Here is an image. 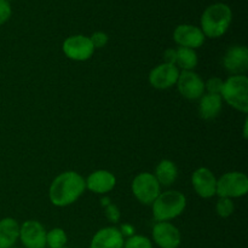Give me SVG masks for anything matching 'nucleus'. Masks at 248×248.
Listing matches in <instances>:
<instances>
[{
    "mask_svg": "<svg viewBox=\"0 0 248 248\" xmlns=\"http://www.w3.org/2000/svg\"><path fill=\"white\" fill-rule=\"evenodd\" d=\"M176 58H177V50L176 48H167L164 52V63H169V64L176 65Z\"/></svg>",
    "mask_w": 248,
    "mask_h": 248,
    "instance_id": "obj_28",
    "label": "nucleus"
},
{
    "mask_svg": "<svg viewBox=\"0 0 248 248\" xmlns=\"http://www.w3.org/2000/svg\"><path fill=\"white\" fill-rule=\"evenodd\" d=\"M191 184L200 198L210 199L216 195L217 190V178L215 177L213 172L206 167H200L195 170L191 176Z\"/></svg>",
    "mask_w": 248,
    "mask_h": 248,
    "instance_id": "obj_14",
    "label": "nucleus"
},
{
    "mask_svg": "<svg viewBox=\"0 0 248 248\" xmlns=\"http://www.w3.org/2000/svg\"><path fill=\"white\" fill-rule=\"evenodd\" d=\"M220 97L232 108L248 113V79L245 74L232 75L223 84Z\"/></svg>",
    "mask_w": 248,
    "mask_h": 248,
    "instance_id": "obj_4",
    "label": "nucleus"
},
{
    "mask_svg": "<svg viewBox=\"0 0 248 248\" xmlns=\"http://www.w3.org/2000/svg\"><path fill=\"white\" fill-rule=\"evenodd\" d=\"M104 213H106V217L109 222L118 223L119 220H120V210H119L118 206L114 205V203H109L108 206H106V207H104Z\"/></svg>",
    "mask_w": 248,
    "mask_h": 248,
    "instance_id": "obj_26",
    "label": "nucleus"
},
{
    "mask_svg": "<svg viewBox=\"0 0 248 248\" xmlns=\"http://www.w3.org/2000/svg\"><path fill=\"white\" fill-rule=\"evenodd\" d=\"M176 85L179 93L186 99H200L205 94V82L193 70H182Z\"/></svg>",
    "mask_w": 248,
    "mask_h": 248,
    "instance_id": "obj_8",
    "label": "nucleus"
},
{
    "mask_svg": "<svg viewBox=\"0 0 248 248\" xmlns=\"http://www.w3.org/2000/svg\"><path fill=\"white\" fill-rule=\"evenodd\" d=\"M12 10L11 5L6 0H0V26L6 23L9 18L11 17Z\"/></svg>",
    "mask_w": 248,
    "mask_h": 248,
    "instance_id": "obj_27",
    "label": "nucleus"
},
{
    "mask_svg": "<svg viewBox=\"0 0 248 248\" xmlns=\"http://www.w3.org/2000/svg\"><path fill=\"white\" fill-rule=\"evenodd\" d=\"M67 241V234L61 228H53L50 232H46V246L50 248L65 247Z\"/></svg>",
    "mask_w": 248,
    "mask_h": 248,
    "instance_id": "obj_21",
    "label": "nucleus"
},
{
    "mask_svg": "<svg viewBox=\"0 0 248 248\" xmlns=\"http://www.w3.org/2000/svg\"><path fill=\"white\" fill-rule=\"evenodd\" d=\"M90 40H91L92 45H93L94 50L96 48H102L108 44V35H107L104 31H94L91 36H90Z\"/></svg>",
    "mask_w": 248,
    "mask_h": 248,
    "instance_id": "obj_25",
    "label": "nucleus"
},
{
    "mask_svg": "<svg viewBox=\"0 0 248 248\" xmlns=\"http://www.w3.org/2000/svg\"><path fill=\"white\" fill-rule=\"evenodd\" d=\"M223 65L230 74H245L248 69V48L244 45H234L228 48L223 57Z\"/></svg>",
    "mask_w": 248,
    "mask_h": 248,
    "instance_id": "obj_12",
    "label": "nucleus"
},
{
    "mask_svg": "<svg viewBox=\"0 0 248 248\" xmlns=\"http://www.w3.org/2000/svg\"><path fill=\"white\" fill-rule=\"evenodd\" d=\"M124 248H153L152 240L143 235H133L124 242Z\"/></svg>",
    "mask_w": 248,
    "mask_h": 248,
    "instance_id": "obj_23",
    "label": "nucleus"
},
{
    "mask_svg": "<svg viewBox=\"0 0 248 248\" xmlns=\"http://www.w3.org/2000/svg\"><path fill=\"white\" fill-rule=\"evenodd\" d=\"M153 240L160 248H178L182 236L178 228L170 222H157L153 227Z\"/></svg>",
    "mask_w": 248,
    "mask_h": 248,
    "instance_id": "obj_11",
    "label": "nucleus"
},
{
    "mask_svg": "<svg viewBox=\"0 0 248 248\" xmlns=\"http://www.w3.org/2000/svg\"><path fill=\"white\" fill-rule=\"evenodd\" d=\"M152 207L153 217L156 222H169L184 212L186 207V198L181 191H165L159 194Z\"/></svg>",
    "mask_w": 248,
    "mask_h": 248,
    "instance_id": "obj_3",
    "label": "nucleus"
},
{
    "mask_svg": "<svg viewBox=\"0 0 248 248\" xmlns=\"http://www.w3.org/2000/svg\"><path fill=\"white\" fill-rule=\"evenodd\" d=\"M232 19V9L227 4L210 5L201 16V31L206 38L217 39L224 35Z\"/></svg>",
    "mask_w": 248,
    "mask_h": 248,
    "instance_id": "obj_2",
    "label": "nucleus"
},
{
    "mask_svg": "<svg viewBox=\"0 0 248 248\" xmlns=\"http://www.w3.org/2000/svg\"><path fill=\"white\" fill-rule=\"evenodd\" d=\"M119 230H120L121 235H123L124 237L125 236L131 237L135 235V228H133L131 224H123V227H121Z\"/></svg>",
    "mask_w": 248,
    "mask_h": 248,
    "instance_id": "obj_29",
    "label": "nucleus"
},
{
    "mask_svg": "<svg viewBox=\"0 0 248 248\" xmlns=\"http://www.w3.org/2000/svg\"><path fill=\"white\" fill-rule=\"evenodd\" d=\"M177 50L176 67L182 70H194L198 65L199 58L195 50L188 47H178Z\"/></svg>",
    "mask_w": 248,
    "mask_h": 248,
    "instance_id": "obj_20",
    "label": "nucleus"
},
{
    "mask_svg": "<svg viewBox=\"0 0 248 248\" xmlns=\"http://www.w3.org/2000/svg\"><path fill=\"white\" fill-rule=\"evenodd\" d=\"M247 124H248V121L246 119V120H245V125H244V137L245 138H247Z\"/></svg>",
    "mask_w": 248,
    "mask_h": 248,
    "instance_id": "obj_31",
    "label": "nucleus"
},
{
    "mask_svg": "<svg viewBox=\"0 0 248 248\" xmlns=\"http://www.w3.org/2000/svg\"><path fill=\"white\" fill-rule=\"evenodd\" d=\"M85 184H86V189H89L92 193L107 194L114 189L116 178L110 171L97 170L85 179Z\"/></svg>",
    "mask_w": 248,
    "mask_h": 248,
    "instance_id": "obj_16",
    "label": "nucleus"
},
{
    "mask_svg": "<svg viewBox=\"0 0 248 248\" xmlns=\"http://www.w3.org/2000/svg\"><path fill=\"white\" fill-rule=\"evenodd\" d=\"M173 39L174 43L179 47H188L195 50L203 45L206 36L203 35L202 31L199 27L193 26V24H181L174 29Z\"/></svg>",
    "mask_w": 248,
    "mask_h": 248,
    "instance_id": "obj_13",
    "label": "nucleus"
},
{
    "mask_svg": "<svg viewBox=\"0 0 248 248\" xmlns=\"http://www.w3.org/2000/svg\"><path fill=\"white\" fill-rule=\"evenodd\" d=\"M223 108V99L220 94L206 93L200 98L199 113L205 120H212L220 114Z\"/></svg>",
    "mask_w": 248,
    "mask_h": 248,
    "instance_id": "obj_18",
    "label": "nucleus"
},
{
    "mask_svg": "<svg viewBox=\"0 0 248 248\" xmlns=\"http://www.w3.org/2000/svg\"><path fill=\"white\" fill-rule=\"evenodd\" d=\"M154 176L160 186H170L178 178V169L171 160H161L155 169Z\"/></svg>",
    "mask_w": 248,
    "mask_h": 248,
    "instance_id": "obj_19",
    "label": "nucleus"
},
{
    "mask_svg": "<svg viewBox=\"0 0 248 248\" xmlns=\"http://www.w3.org/2000/svg\"><path fill=\"white\" fill-rule=\"evenodd\" d=\"M235 205L232 199L228 198H219V200L216 203V212L219 217L228 218L234 213Z\"/></svg>",
    "mask_w": 248,
    "mask_h": 248,
    "instance_id": "obj_22",
    "label": "nucleus"
},
{
    "mask_svg": "<svg viewBox=\"0 0 248 248\" xmlns=\"http://www.w3.org/2000/svg\"><path fill=\"white\" fill-rule=\"evenodd\" d=\"M132 193L135 198L143 205L152 206L155 199L160 194V184L154 174L149 172H142L137 174L132 181Z\"/></svg>",
    "mask_w": 248,
    "mask_h": 248,
    "instance_id": "obj_6",
    "label": "nucleus"
},
{
    "mask_svg": "<svg viewBox=\"0 0 248 248\" xmlns=\"http://www.w3.org/2000/svg\"><path fill=\"white\" fill-rule=\"evenodd\" d=\"M101 202H102V206H104V207H106V206H108L109 203H111L110 199H109V198H103L101 200Z\"/></svg>",
    "mask_w": 248,
    "mask_h": 248,
    "instance_id": "obj_30",
    "label": "nucleus"
},
{
    "mask_svg": "<svg viewBox=\"0 0 248 248\" xmlns=\"http://www.w3.org/2000/svg\"><path fill=\"white\" fill-rule=\"evenodd\" d=\"M85 190L86 184L84 177L78 172L65 171L52 181L48 189V198L52 205L67 207L77 202Z\"/></svg>",
    "mask_w": 248,
    "mask_h": 248,
    "instance_id": "obj_1",
    "label": "nucleus"
},
{
    "mask_svg": "<svg viewBox=\"0 0 248 248\" xmlns=\"http://www.w3.org/2000/svg\"><path fill=\"white\" fill-rule=\"evenodd\" d=\"M248 193V178L242 172H228L217 179L216 195L219 198H242Z\"/></svg>",
    "mask_w": 248,
    "mask_h": 248,
    "instance_id": "obj_5",
    "label": "nucleus"
},
{
    "mask_svg": "<svg viewBox=\"0 0 248 248\" xmlns=\"http://www.w3.org/2000/svg\"><path fill=\"white\" fill-rule=\"evenodd\" d=\"M179 69L174 64L161 63L149 73V84L156 90H167L173 87L178 81Z\"/></svg>",
    "mask_w": 248,
    "mask_h": 248,
    "instance_id": "obj_10",
    "label": "nucleus"
},
{
    "mask_svg": "<svg viewBox=\"0 0 248 248\" xmlns=\"http://www.w3.org/2000/svg\"><path fill=\"white\" fill-rule=\"evenodd\" d=\"M223 84H224V81L222 79H219V78H211V79H208L205 82V91H207V93L220 94L223 89Z\"/></svg>",
    "mask_w": 248,
    "mask_h": 248,
    "instance_id": "obj_24",
    "label": "nucleus"
},
{
    "mask_svg": "<svg viewBox=\"0 0 248 248\" xmlns=\"http://www.w3.org/2000/svg\"><path fill=\"white\" fill-rule=\"evenodd\" d=\"M19 239V224L14 218L0 220V248H12Z\"/></svg>",
    "mask_w": 248,
    "mask_h": 248,
    "instance_id": "obj_17",
    "label": "nucleus"
},
{
    "mask_svg": "<svg viewBox=\"0 0 248 248\" xmlns=\"http://www.w3.org/2000/svg\"><path fill=\"white\" fill-rule=\"evenodd\" d=\"M6 1H10V0H6Z\"/></svg>",
    "mask_w": 248,
    "mask_h": 248,
    "instance_id": "obj_33",
    "label": "nucleus"
},
{
    "mask_svg": "<svg viewBox=\"0 0 248 248\" xmlns=\"http://www.w3.org/2000/svg\"><path fill=\"white\" fill-rule=\"evenodd\" d=\"M62 248H68V247H62Z\"/></svg>",
    "mask_w": 248,
    "mask_h": 248,
    "instance_id": "obj_32",
    "label": "nucleus"
},
{
    "mask_svg": "<svg viewBox=\"0 0 248 248\" xmlns=\"http://www.w3.org/2000/svg\"><path fill=\"white\" fill-rule=\"evenodd\" d=\"M125 239L115 227H106L93 235L90 248H124Z\"/></svg>",
    "mask_w": 248,
    "mask_h": 248,
    "instance_id": "obj_15",
    "label": "nucleus"
},
{
    "mask_svg": "<svg viewBox=\"0 0 248 248\" xmlns=\"http://www.w3.org/2000/svg\"><path fill=\"white\" fill-rule=\"evenodd\" d=\"M12 248H15V247H12ZM23 248H24V247H23Z\"/></svg>",
    "mask_w": 248,
    "mask_h": 248,
    "instance_id": "obj_34",
    "label": "nucleus"
},
{
    "mask_svg": "<svg viewBox=\"0 0 248 248\" xmlns=\"http://www.w3.org/2000/svg\"><path fill=\"white\" fill-rule=\"evenodd\" d=\"M19 240L24 248H45V228L38 220H26L19 225Z\"/></svg>",
    "mask_w": 248,
    "mask_h": 248,
    "instance_id": "obj_9",
    "label": "nucleus"
},
{
    "mask_svg": "<svg viewBox=\"0 0 248 248\" xmlns=\"http://www.w3.org/2000/svg\"><path fill=\"white\" fill-rule=\"evenodd\" d=\"M62 50L69 60L77 61V62L90 60L94 53V47L90 40V36L80 35V34L65 39Z\"/></svg>",
    "mask_w": 248,
    "mask_h": 248,
    "instance_id": "obj_7",
    "label": "nucleus"
}]
</instances>
